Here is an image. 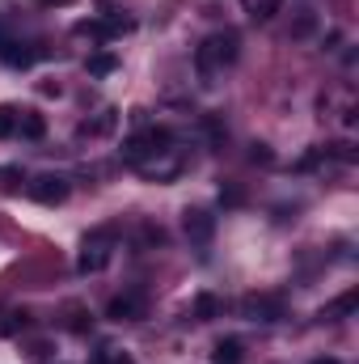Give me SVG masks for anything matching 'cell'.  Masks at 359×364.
I'll list each match as a JSON object with an SVG mask.
<instances>
[{
  "label": "cell",
  "instance_id": "obj_1",
  "mask_svg": "<svg viewBox=\"0 0 359 364\" xmlns=\"http://www.w3.org/2000/svg\"><path fill=\"white\" fill-rule=\"evenodd\" d=\"M237 55H241V43H237L233 30L207 34V38L199 43V51H194V68H199L203 77H216V73H224L228 64H237Z\"/></svg>",
  "mask_w": 359,
  "mask_h": 364
},
{
  "label": "cell",
  "instance_id": "obj_2",
  "mask_svg": "<svg viewBox=\"0 0 359 364\" xmlns=\"http://www.w3.org/2000/svg\"><path fill=\"white\" fill-rule=\"evenodd\" d=\"M165 153H174V136H170L165 127H144V132H136V136L123 144V157H127L136 170L153 166V161L165 157Z\"/></svg>",
  "mask_w": 359,
  "mask_h": 364
},
{
  "label": "cell",
  "instance_id": "obj_3",
  "mask_svg": "<svg viewBox=\"0 0 359 364\" xmlns=\"http://www.w3.org/2000/svg\"><path fill=\"white\" fill-rule=\"evenodd\" d=\"M114 259V229H97L81 242V255H77V272L81 275H97L110 267Z\"/></svg>",
  "mask_w": 359,
  "mask_h": 364
},
{
  "label": "cell",
  "instance_id": "obj_4",
  "mask_svg": "<svg viewBox=\"0 0 359 364\" xmlns=\"http://www.w3.org/2000/svg\"><path fill=\"white\" fill-rule=\"evenodd\" d=\"M106 318H110V322H140V318H144V296H140V292H118V296L106 305Z\"/></svg>",
  "mask_w": 359,
  "mask_h": 364
},
{
  "label": "cell",
  "instance_id": "obj_5",
  "mask_svg": "<svg viewBox=\"0 0 359 364\" xmlns=\"http://www.w3.org/2000/svg\"><path fill=\"white\" fill-rule=\"evenodd\" d=\"M30 195H34L38 203H64V199H68V178H60V174H38V178L30 182Z\"/></svg>",
  "mask_w": 359,
  "mask_h": 364
},
{
  "label": "cell",
  "instance_id": "obj_6",
  "mask_svg": "<svg viewBox=\"0 0 359 364\" xmlns=\"http://www.w3.org/2000/svg\"><path fill=\"white\" fill-rule=\"evenodd\" d=\"M241 309H245V318H254V322H279L283 318V301L279 296H245L241 301Z\"/></svg>",
  "mask_w": 359,
  "mask_h": 364
},
{
  "label": "cell",
  "instance_id": "obj_7",
  "mask_svg": "<svg viewBox=\"0 0 359 364\" xmlns=\"http://www.w3.org/2000/svg\"><path fill=\"white\" fill-rule=\"evenodd\" d=\"M182 229H186V237L190 242H211V229H216V216L211 212H203V208H190L186 216H182Z\"/></svg>",
  "mask_w": 359,
  "mask_h": 364
},
{
  "label": "cell",
  "instance_id": "obj_8",
  "mask_svg": "<svg viewBox=\"0 0 359 364\" xmlns=\"http://www.w3.org/2000/svg\"><path fill=\"white\" fill-rule=\"evenodd\" d=\"M34 47H26V43H0V60L9 64V68H30L34 64Z\"/></svg>",
  "mask_w": 359,
  "mask_h": 364
},
{
  "label": "cell",
  "instance_id": "obj_9",
  "mask_svg": "<svg viewBox=\"0 0 359 364\" xmlns=\"http://www.w3.org/2000/svg\"><path fill=\"white\" fill-rule=\"evenodd\" d=\"M43 132H47V119H43L38 110H17V136H26V140H43Z\"/></svg>",
  "mask_w": 359,
  "mask_h": 364
},
{
  "label": "cell",
  "instance_id": "obj_10",
  "mask_svg": "<svg viewBox=\"0 0 359 364\" xmlns=\"http://www.w3.org/2000/svg\"><path fill=\"white\" fill-rule=\"evenodd\" d=\"M355 305H359V292H343L338 301H330V305L321 309V318H326V322H338V318L355 314Z\"/></svg>",
  "mask_w": 359,
  "mask_h": 364
},
{
  "label": "cell",
  "instance_id": "obj_11",
  "mask_svg": "<svg viewBox=\"0 0 359 364\" xmlns=\"http://www.w3.org/2000/svg\"><path fill=\"white\" fill-rule=\"evenodd\" d=\"M220 314H224L220 296H211V292H199V296H194V318H199V322H211V318H220Z\"/></svg>",
  "mask_w": 359,
  "mask_h": 364
},
{
  "label": "cell",
  "instance_id": "obj_12",
  "mask_svg": "<svg viewBox=\"0 0 359 364\" xmlns=\"http://www.w3.org/2000/svg\"><path fill=\"white\" fill-rule=\"evenodd\" d=\"M85 68H89L93 77H110V73L118 68V55H114V51H97V55L85 60Z\"/></svg>",
  "mask_w": 359,
  "mask_h": 364
},
{
  "label": "cell",
  "instance_id": "obj_13",
  "mask_svg": "<svg viewBox=\"0 0 359 364\" xmlns=\"http://www.w3.org/2000/svg\"><path fill=\"white\" fill-rule=\"evenodd\" d=\"M211 360L216 364H241V343H237V339H220Z\"/></svg>",
  "mask_w": 359,
  "mask_h": 364
},
{
  "label": "cell",
  "instance_id": "obj_14",
  "mask_svg": "<svg viewBox=\"0 0 359 364\" xmlns=\"http://www.w3.org/2000/svg\"><path fill=\"white\" fill-rule=\"evenodd\" d=\"M279 4H283V0H241V9H245L250 17H270V13H279Z\"/></svg>",
  "mask_w": 359,
  "mask_h": 364
},
{
  "label": "cell",
  "instance_id": "obj_15",
  "mask_svg": "<svg viewBox=\"0 0 359 364\" xmlns=\"http://www.w3.org/2000/svg\"><path fill=\"white\" fill-rule=\"evenodd\" d=\"M89 364H131V356H127V352H118V348H101Z\"/></svg>",
  "mask_w": 359,
  "mask_h": 364
},
{
  "label": "cell",
  "instance_id": "obj_16",
  "mask_svg": "<svg viewBox=\"0 0 359 364\" xmlns=\"http://www.w3.org/2000/svg\"><path fill=\"white\" fill-rule=\"evenodd\" d=\"M13 132H17V110L13 106H0V140L13 136Z\"/></svg>",
  "mask_w": 359,
  "mask_h": 364
},
{
  "label": "cell",
  "instance_id": "obj_17",
  "mask_svg": "<svg viewBox=\"0 0 359 364\" xmlns=\"http://www.w3.org/2000/svg\"><path fill=\"white\" fill-rule=\"evenodd\" d=\"M13 182H21V170L17 166H4L0 170V186H13Z\"/></svg>",
  "mask_w": 359,
  "mask_h": 364
},
{
  "label": "cell",
  "instance_id": "obj_18",
  "mask_svg": "<svg viewBox=\"0 0 359 364\" xmlns=\"http://www.w3.org/2000/svg\"><path fill=\"white\" fill-rule=\"evenodd\" d=\"M313 364H343V360H334V356H317Z\"/></svg>",
  "mask_w": 359,
  "mask_h": 364
},
{
  "label": "cell",
  "instance_id": "obj_19",
  "mask_svg": "<svg viewBox=\"0 0 359 364\" xmlns=\"http://www.w3.org/2000/svg\"><path fill=\"white\" fill-rule=\"evenodd\" d=\"M38 4H72V0H38Z\"/></svg>",
  "mask_w": 359,
  "mask_h": 364
}]
</instances>
